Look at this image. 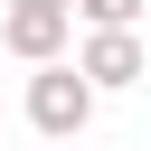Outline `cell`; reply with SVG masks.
Wrapping results in <instances>:
<instances>
[{
    "mask_svg": "<svg viewBox=\"0 0 151 151\" xmlns=\"http://www.w3.org/2000/svg\"><path fill=\"white\" fill-rule=\"evenodd\" d=\"M76 76H85L94 94H123V85H142V76H151V57H142V28H85V47H76Z\"/></svg>",
    "mask_w": 151,
    "mask_h": 151,
    "instance_id": "7a4b0ae2",
    "label": "cell"
},
{
    "mask_svg": "<svg viewBox=\"0 0 151 151\" xmlns=\"http://www.w3.org/2000/svg\"><path fill=\"white\" fill-rule=\"evenodd\" d=\"M66 38H76V9H0V47L19 66H57Z\"/></svg>",
    "mask_w": 151,
    "mask_h": 151,
    "instance_id": "3957f363",
    "label": "cell"
},
{
    "mask_svg": "<svg viewBox=\"0 0 151 151\" xmlns=\"http://www.w3.org/2000/svg\"><path fill=\"white\" fill-rule=\"evenodd\" d=\"M28 123H38V142H85V123H94V85L76 76V57H57V66L28 76Z\"/></svg>",
    "mask_w": 151,
    "mask_h": 151,
    "instance_id": "6da1fadb",
    "label": "cell"
},
{
    "mask_svg": "<svg viewBox=\"0 0 151 151\" xmlns=\"http://www.w3.org/2000/svg\"><path fill=\"white\" fill-rule=\"evenodd\" d=\"M47 151H76V142H47Z\"/></svg>",
    "mask_w": 151,
    "mask_h": 151,
    "instance_id": "8992f818",
    "label": "cell"
},
{
    "mask_svg": "<svg viewBox=\"0 0 151 151\" xmlns=\"http://www.w3.org/2000/svg\"><path fill=\"white\" fill-rule=\"evenodd\" d=\"M142 9H151V0H76L85 28H142Z\"/></svg>",
    "mask_w": 151,
    "mask_h": 151,
    "instance_id": "277c9868",
    "label": "cell"
},
{
    "mask_svg": "<svg viewBox=\"0 0 151 151\" xmlns=\"http://www.w3.org/2000/svg\"><path fill=\"white\" fill-rule=\"evenodd\" d=\"M9 9H76V0H9Z\"/></svg>",
    "mask_w": 151,
    "mask_h": 151,
    "instance_id": "5b68a950",
    "label": "cell"
}]
</instances>
